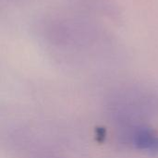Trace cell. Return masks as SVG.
<instances>
[{"mask_svg": "<svg viewBox=\"0 0 158 158\" xmlns=\"http://www.w3.org/2000/svg\"><path fill=\"white\" fill-rule=\"evenodd\" d=\"M111 116L121 143L137 152L158 155V101L141 90L120 93Z\"/></svg>", "mask_w": 158, "mask_h": 158, "instance_id": "1", "label": "cell"}]
</instances>
